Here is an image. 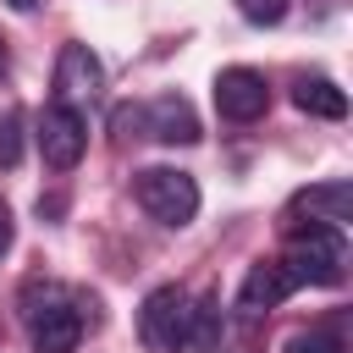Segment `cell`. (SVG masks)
Listing matches in <instances>:
<instances>
[{
	"label": "cell",
	"instance_id": "obj_15",
	"mask_svg": "<svg viewBox=\"0 0 353 353\" xmlns=\"http://www.w3.org/2000/svg\"><path fill=\"white\" fill-rule=\"evenodd\" d=\"M237 11H243L248 22H259V28H276V22L287 17V0H237Z\"/></svg>",
	"mask_w": 353,
	"mask_h": 353
},
{
	"label": "cell",
	"instance_id": "obj_8",
	"mask_svg": "<svg viewBox=\"0 0 353 353\" xmlns=\"http://www.w3.org/2000/svg\"><path fill=\"white\" fill-rule=\"evenodd\" d=\"M292 215H309L320 226H347L353 221V182L331 176V182H314V188L292 193ZM292 226H303V221H292Z\"/></svg>",
	"mask_w": 353,
	"mask_h": 353
},
{
	"label": "cell",
	"instance_id": "obj_7",
	"mask_svg": "<svg viewBox=\"0 0 353 353\" xmlns=\"http://www.w3.org/2000/svg\"><path fill=\"white\" fill-rule=\"evenodd\" d=\"M105 88V66H99V55L88 50V44H61V55H55V99H66V105H77V99H94Z\"/></svg>",
	"mask_w": 353,
	"mask_h": 353
},
{
	"label": "cell",
	"instance_id": "obj_4",
	"mask_svg": "<svg viewBox=\"0 0 353 353\" xmlns=\"http://www.w3.org/2000/svg\"><path fill=\"white\" fill-rule=\"evenodd\" d=\"M33 138H39V154H44L50 171H72L83 160V149H88V121H83L77 105L50 99L39 110V121H33Z\"/></svg>",
	"mask_w": 353,
	"mask_h": 353
},
{
	"label": "cell",
	"instance_id": "obj_16",
	"mask_svg": "<svg viewBox=\"0 0 353 353\" xmlns=\"http://www.w3.org/2000/svg\"><path fill=\"white\" fill-rule=\"evenodd\" d=\"M11 243H17V221H11V210H6V199H0V259L11 254Z\"/></svg>",
	"mask_w": 353,
	"mask_h": 353
},
{
	"label": "cell",
	"instance_id": "obj_3",
	"mask_svg": "<svg viewBox=\"0 0 353 353\" xmlns=\"http://www.w3.org/2000/svg\"><path fill=\"white\" fill-rule=\"evenodd\" d=\"M188 331H193V298L182 287H154L138 309V336L149 353H188Z\"/></svg>",
	"mask_w": 353,
	"mask_h": 353
},
{
	"label": "cell",
	"instance_id": "obj_11",
	"mask_svg": "<svg viewBox=\"0 0 353 353\" xmlns=\"http://www.w3.org/2000/svg\"><path fill=\"white\" fill-rule=\"evenodd\" d=\"M292 105L303 116H320V121H342L347 116V94L331 83V77H298L292 83Z\"/></svg>",
	"mask_w": 353,
	"mask_h": 353
},
{
	"label": "cell",
	"instance_id": "obj_9",
	"mask_svg": "<svg viewBox=\"0 0 353 353\" xmlns=\"http://www.w3.org/2000/svg\"><path fill=\"white\" fill-rule=\"evenodd\" d=\"M28 325H33V353H77V342H83V314L72 303L28 309Z\"/></svg>",
	"mask_w": 353,
	"mask_h": 353
},
{
	"label": "cell",
	"instance_id": "obj_10",
	"mask_svg": "<svg viewBox=\"0 0 353 353\" xmlns=\"http://www.w3.org/2000/svg\"><path fill=\"white\" fill-rule=\"evenodd\" d=\"M143 132L160 143H199V116L182 94H160L143 105Z\"/></svg>",
	"mask_w": 353,
	"mask_h": 353
},
{
	"label": "cell",
	"instance_id": "obj_12",
	"mask_svg": "<svg viewBox=\"0 0 353 353\" xmlns=\"http://www.w3.org/2000/svg\"><path fill=\"white\" fill-rule=\"evenodd\" d=\"M221 325H226V314H221V298H199V303H193V331H188V353H210V347L221 342Z\"/></svg>",
	"mask_w": 353,
	"mask_h": 353
},
{
	"label": "cell",
	"instance_id": "obj_2",
	"mask_svg": "<svg viewBox=\"0 0 353 353\" xmlns=\"http://www.w3.org/2000/svg\"><path fill=\"white\" fill-rule=\"evenodd\" d=\"M132 193H138L143 215L160 221V226H188L199 215V182L176 165H143L132 176Z\"/></svg>",
	"mask_w": 353,
	"mask_h": 353
},
{
	"label": "cell",
	"instance_id": "obj_13",
	"mask_svg": "<svg viewBox=\"0 0 353 353\" xmlns=\"http://www.w3.org/2000/svg\"><path fill=\"white\" fill-rule=\"evenodd\" d=\"M22 160V110H6L0 116V165H17Z\"/></svg>",
	"mask_w": 353,
	"mask_h": 353
},
{
	"label": "cell",
	"instance_id": "obj_14",
	"mask_svg": "<svg viewBox=\"0 0 353 353\" xmlns=\"http://www.w3.org/2000/svg\"><path fill=\"white\" fill-rule=\"evenodd\" d=\"M281 353H347V347H342V336H331V331H298V336H287Z\"/></svg>",
	"mask_w": 353,
	"mask_h": 353
},
{
	"label": "cell",
	"instance_id": "obj_5",
	"mask_svg": "<svg viewBox=\"0 0 353 353\" xmlns=\"http://www.w3.org/2000/svg\"><path fill=\"white\" fill-rule=\"evenodd\" d=\"M265 105H270V88H265V77H259L254 66H226V72H215V110H221L226 121H259Z\"/></svg>",
	"mask_w": 353,
	"mask_h": 353
},
{
	"label": "cell",
	"instance_id": "obj_1",
	"mask_svg": "<svg viewBox=\"0 0 353 353\" xmlns=\"http://www.w3.org/2000/svg\"><path fill=\"white\" fill-rule=\"evenodd\" d=\"M298 287H342L347 276V243H342V226H320V221H303L292 226V243H287V259H281Z\"/></svg>",
	"mask_w": 353,
	"mask_h": 353
},
{
	"label": "cell",
	"instance_id": "obj_6",
	"mask_svg": "<svg viewBox=\"0 0 353 353\" xmlns=\"http://www.w3.org/2000/svg\"><path fill=\"white\" fill-rule=\"evenodd\" d=\"M298 292V276L281 265V259H259V265H248V276H243V287H237V314H265V309H276V303H287Z\"/></svg>",
	"mask_w": 353,
	"mask_h": 353
},
{
	"label": "cell",
	"instance_id": "obj_17",
	"mask_svg": "<svg viewBox=\"0 0 353 353\" xmlns=\"http://www.w3.org/2000/svg\"><path fill=\"white\" fill-rule=\"evenodd\" d=\"M6 6H11V11H33L39 0H6Z\"/></svg>",
	"mask_w": 353,
	"mask_h": 353
}]
</instances>
